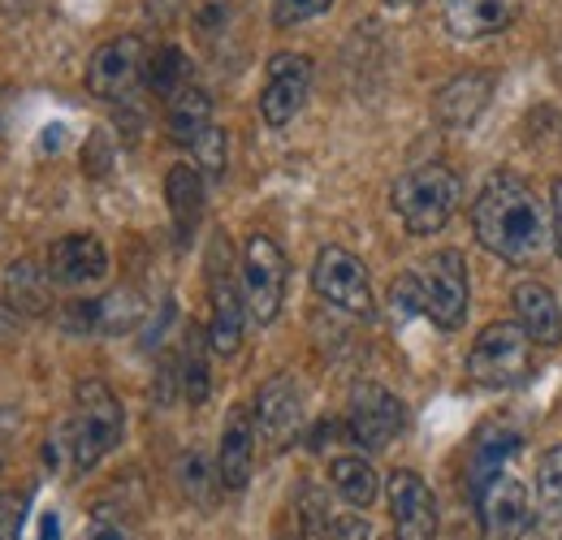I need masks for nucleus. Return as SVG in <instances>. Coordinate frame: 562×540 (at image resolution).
<instances>
[{
  "label": "nucleus",
  "instance_id": "f257e3e1",
  "mask_svg": "<svg viewBox=\"0 0 562 540\" xmlns=\"http://www.w3.org/2000/svg\"><path fill=\"white\" fill-rule=\"evenodd\" d=\"M472 229L476 243L506 265H532L550 243L546 207L515 173H493L485 182V191L472 203Z\"/></svg>",
  "mask_w": 562,
  "mask_h": 540
},
{
  "label": "nucleus",
  "instance_id": "f03ea898",
  "mask_svg": "<svg viewBox=\"0 0 562 540\" xmlns=\"http://www.w3.org/2000/svg\"><path fill=\"white\" fill-rule=\"evenodd\" d=\"M74 419L66 424V446H70V459L78 472H91L117 441H122V428H126V415L122 403L113 398V390L104 381H82L74 390Z\"/></svg>",
  "mask_w": 562,
  "mask_h": 540
},
{
  "label": "nucleus",
  "instance_id": "7ed1b4c3",
  "mask_svg": "<svg viewBox=\"0 0 562 540\" xmlns=\"http://www.w3.org/2000/svg\"><path fill=\"white\" fill-rule=\"evenodd\" d=\"M459 195H463V187L446 165H420L394 182V212L403 216V225L412 234L424 238V234L446 229V221L459 207Z\"/></svg>",
  "mask_w": 562,
  "mask_h": 540
},
{
  "label": "nucleus",
  "instance_id": "20e7f679",
  "mask_svg": "<svg viewBox=\"0 0 562 540\" xmlns=\"http://www.w3.org/2000/svg\"><path fill=\"white\" fill-rule=\"evenodd\" d=\"M528 334L524 325H485L472 350H468V376L476 385H490V390H502V385H515L528 376Z\"/></svg>",
  "mask_w": 562,
  "mask_h": 540
},
{
  "label": "nucleus",
  "instance_id": "39448f33",
  "mask_svg": "<svg viewBox=\"0 0 562 540\" xmlns=\"http://www.w3.org/2000/svg\"><path fill=\"white\" fill-rule=\"evenodd\" d=\"M243 294L256 325H273L285 299V256L273 238L251 234L243 247Z\"/></svg>",
  "mask_w": 562,
  "mask_h": 540
},
{
  "label": "nucleus",
  "instance_id": "423d86ee",
  "mask_svg": "<svg viewBox=\"0 0 562 540\" xmlns=\"http://www.w3.org/2000/svg\"><path fill=\"white\" fill-rule=\"evenodd\" d=\"M407 424V406L403 398H394L385 385L376 381H363L355 385L351 394V410H347V432H351L355 446L363 450H385Z\"/></svg>",
  "mask_w": 562,
  "mask_h": 540
},
{
  "label": "nucleus",
  "instance_id": "0eeeda50",
  "mask_svg": "<svg viewBox=\"0 0 562 540\" xmlns=\"http://www.w3.org/2000/svg\"><path fill=\"white\" fill-rule=\"evenodd\" d=\"M312 285L325 303L351 312L359 320H372L376 307H372V285H368V269L355 260L351 251L342 247H325L316 256V269H312Z\"/></svg>",
  "mask_w": 562,
  "mask_h": 540
},
{
  "label": "nucleus",
  "instance_id": "6e6552de",
  "mask_svg": "<svg viewBox=\"0 0 562 540\" xmlns=\"http://www.w3.org/2000/svg\"><path fill=\"white\" fill-rule=\"evenodd\" d=\"M476 515H481V537L485 540H524L532 515H528V488L515 475H490L476 493Z\"/></svg>",
  "mask_w": 562,
  "mask_h": 540
},
{
  "label": "nucleus",
  "instance_id": "1a4fd4ad",
  "mask_svg": "<svg viewBox=\"0 0 562 540\" xmlns=\"http://www.w3.org/2000/svg\"><path fill=\"white\" fill-rule=\"evenodd\" d=\"M424 312L437 329H463L468 320V265L459 251H437L424 277Z\"/></svg>",
  "mask_w": 562,
  "mask_h": 540
},
{
  "label": "nucleus",
  "instance_id": "9d476101",
  "mask_svg": "<svg viewBox=\"0 0 562 540\" xmlns=\"http://www.w3.org/2000/svg\"><path fill=\"white\" fill-rule=\"evenodd\" d=\"M307 87H312V61L303 53H278L269 61V78L260 91V117L269 126H285L303 109Z\"/></svg>",
  "mask_w": 562,
  "mask_h": 540
},
{
  "label": "nucleus",
  "instance_id": "9b49d317",
  "mask_svg": "<svg viewBox=\"0 0 562 540\" xmlns=\"http://www.w3.org/2000/svg\"><path fill=\"white\" fill-rule=\"evenodd\" d=\"M209 294H212V350L216 355H234L243 346V303L234 290V272H229V256H225V238H216L209 265Z\"/></svg>",
  "mask_w": 562,
  "mask_h": 540
},
{
  "label": "nucleus",
  "instance_id": "f8f14e48",
  "mask_svg": "<svg viewBox=\"0 0 562 540\" xmlns=\"http://www.w3.org/2000/svg\"><path fill=\"white\" fill-rule=\"evenodd\" d=\"M143 66H147L143 61V40L139 35H122V40L104 44L91 57V66H87V91L100 95V100H122L135 87Z\"/></svg>",
  "mask_w": 562,
  "mask_h": 540
},
{
  "label": "nucleus",
  "instance_id": "ddd939ff",
  "mask_svg": "<svg viewBox=\"0 0 562 540\" xmlns=\"http://www.w3.org/2000/svg\"><path fill=\"white\" fill-rule=\"evenodd\" d=\"M256 428L269 450H285L303 428V394L294 376H273L256 398Z\"/></svg>",
  "mask_w": 562,
  "mask_h": 540
},
{
  "label": "nucleus",
  "instance_id": "4468645a",
  "mask_svg": "<svg viewBox=\"0 0 562 540\" xmlns=\"http://www.w3.org/2000/svg\"><path fill=\"white\" fill-rule=\"evenodd\" d=\"M390 515L398 540H432L437 537V502L416 472L390 475Z\"/></svg>",
  "mask_w": 562,
  "mask_h": 540
},
{
  "label": "nucleus",
  "instance_id": "2eb2a0df",
  "mask_svg": "<svg viewBox=\"0 0 562 540\" xmlns=\"http://www.w3.org/2000/svg\"><path fill=\"white\" fill-rule=\"evenodd\" d=\"M490 100H493V74L472 69V74L450 78V82L432 95V117H437L441 126H450V131H463V126H472V122L485 113Z\"/></svg>",
  "mask_w": 562,
  "mask_h": 540
},
{
  "label": "nucleus",
  "instance_id": "dca6fc26",
  "mask_svg": "<svg viewBox=\"0 0 562 540\" xmlns=\"http://www.w3.org/2000/svg\"><path fill=\"white\" fill-rule=\"evenodd\" d=\"M251 463H256V424L243 406L229 410L225 419V432H221V454H216V475L229 493L247 488L251 480Z\"/></svg>",
  "mask_w": 562,
  "mask_h": 540
},
{
  "label": "nucleus",
  "instance_id": "f3484780",
  "mask_svg": "<svg viewBox=\"0 0 562 540\" xmlns=\"http://www.w3.org/2000/svg\"><path fill=\"white\" fill-rule=\"evenodd\" d=\"M48 272L57 285H87V281H100L109 272V251L95 234H70L53 247L48 256Z\"/></svg>",
  "mask_w": 562,
  "mask_h": 540
},
{
  "label": "nucleus",
  "instance_id": "a211bd4d",
  "mask_svg": "<svg viewBox=\"0 0 562 540\" xmlns=\"http://www.w3.org/2000/svg\"><path fill=\"white\" fill-rule=\"evenodd\" d=\"M519 0H446V26L459 40H485L515 22Z\"/></svg>",
  "mask_w": 562,
  "mask_h": 540
},
{
  "label": "nucleus",
  "instance_id": "6ab92c4d",
  "mask_svg": "<svg viewBox=\"0 0 562 540\" xmlns=\"http://www.w3.org/2000/svg\"><path fill=\"white\" fill-rule=\"evenodd\" d=\"M165 195H169L178 243H191L195 238V225L204 216V173L195 165H173L169 178H165Z\"/></svg>",
  "mask_w": 562,
  "mask_h": 540
},
{
  "label": "nucleus",
  "instance_id": "aec40b11",
  "mask_svg": "<svg viewBox=\"0 0 562 540\" xmlns=\"http://www.w3.org/2000/svg\"><path fill=\"white\" fill-rule=\"evenodd\" d=\"M515 312H519V325H524V334L532 341H541V346H554L559 341L562 334L559 303H554V294L541 281H524L515 290Z\"/></svg>",
  "mask_w": 562,
  "mask_h": 540
},
{
  "label": "nucleus",
  "instance_id": "412c9836",
  "mask_svg": "<svg viewBox=\"0 0 562 540\" xmlns=\"http://www.w3.org/2000/svg\"><path fill=\"white\" fill-rule=\"evenodd\" d=\"M165 126H169V138H173V143L195 147V138L212 126L209 95H204L200 87H182V91L169 100V117H165Z\"/></svg>",
  "mask_w": 562,
  "mask_h": 540
},
{
  "label": "nucleus",
  "instance_id": "4be33fe9",
  "mask_svg": "<svg viewBox=\"0 0 562 540\" xmlns=\"http://www.w3.org/2000/svg\"><path fill=\"white\" fill-rule=\"evenodd\" d=\"M515 450H519V432L497 428V424L481 428V437H476V446H472V472H468V480H472V493H476V488H481L490 475L502 472V463H506Z\"/></svg>",
  "mask_w": 562,
  "mask_h": 540
},
{
  "label": "nucleus",
  "instance_id": "5701e85b",
  "mask_svg": "<svg viewBox=\"0 0 562 540\" xmlns=\"http://www.w3.org/2000/svg\"><path fill=\"white\" fill-rule=\"evenodd\" d=\"M537 506H541V528L550 540H562V446H554L541 459L537 472Z\"/></svg>",
  "mask_w": 562,
  "mask_h": 540
},
{
  "label": "nucleus",
  "instance_id": "b1692460",
  "mask_svg": "<svg viewBox=\"0 0 562 540\" xmlns=\"http://www.w3.org/2000/svg\"><path fill=\"white\" fill-rule=\"evenodd\" d=\"M143 78H147V87H151L156 95L173 100L182 87H191V61H187V53H182V48L165 44V48H156V53L147 57Z\"/></svg>",
  "mask_w": 562,
  "mask_h": 540
},
{
  "label": "nucleus",
  "instance_id": "393cba45",
  "mask_svg": "<svg viewBox=\"0 0 562 540\" xmlns=\"http://www.w3.org/2000/svg\"><path fill=\"white\" fill-rule=\"evenodd\" d=\"M334 488L351 506H372L376 502V472L368 459H334Z\"/></svg>",
  "mask_w": 562,
  "mask_h": 540
},
{
  "label": "nucleus",
  "instance_id": "a878e982",
  "mask_svg": "<svg viewBox=\"0 0 562 540\" xmlns=\"http://www.w3.org/2000/svg\"><path fill=\"white\" fill-rule=\"evenodd\" d=\"M182 394L187 403H204L209 398V355H204V334L187 329V350H182Z\"/></svg>",
  "mask_w": 562,
  "mask_h": 540
},
{
  "label": "nucleus",
  "instance_id": "bb28decb",
  "mask_svg": "<svg viewBox=\"0 0 562 540\" xmlns=\"http://www.w3.org/2000/svg\"><path fill=\"white\" fill-rule=\"evenodd\" d=\"M48 294V277H35V265H13L9 269V299L13 312H40Z\"/></svg>",
  "mask_w": 562,
  "mask_h": 540
},
{
  "label": "nucleus",
  "instance_id": "cd10ccee",
  "mask_svg": "<svg viewBox=\"0 0 562 540\" xmlns=\"http://www.w3.org/2000/svg\"><path fill=\"white\" fill-rule=\"evenodd\" d=\"M299 528H303V540H329L334 537V519H329L325 493H316L312 484H307V488H299Z\"/></svg>",
  "mask_w": 562,
  "mask_h": 540
},
{
  "label": "nucleus",
  "instance_id": "c85d7f7f",
  "mask_svg": "<svg viewBox=\"0 0 562 540\" xmlns=\"http://www.w3.org/2000/svg\"><path fill=\"white\" fill-rule=\"evenodd\" d=\"M139 320V299L131 290H117L109 294L104 303H95V329H109V334H122Z\"/></svg>",
  "mask_w": 562,
  "mask_h": 540
},
{
  "label": "nucleus",
  "instance_id": "c756f323",
  "mask_svg": "<svg viewBox=\"0 0 562 540\" xmlns=\"http://www.w3.org/2000/svg\"><path fill=\"white\" fill-rule=\"evenodd\" d=\"M178 480H182V493H187V497H195L200 506H209V502H212V493H209V484H212L209 454L187 450V459H182V468H178Z\"/></svg>",
  "mask_w": 562,
  "mask_h": 540
},
{
  "label": "nucleus",
  "instance_id": "7c9ffc66",
  "mask_svg": "<svg viewBox=\"0 0 562 540\" xmlns=\"http://www.w3.org/2000/svg\"><path fill=\"white\" fill-rule=\"evenodd\" d=\"M195 169L204 178H221L225 173V131L209 126L204 135L195 138Z\"/></svg>",
  "mask_w": 562,
  "mask_h": 540
},
{
  "label": "nucleus",
  "instance_id": "2f4dec72",
  "mask_svg": "<svg viewBox=\"0 0 562 540\" xmlns=\"http://www.w3.org/2000/svg\"><path fill=\"white\" fill-rule=\"evenodd\" d=\"M390 307H394V316L398 320H407V316H416L424 312V281L420 277H403V281H394V290H390Z\"/></svg>",
  "mask_w": 562,
  "mask_h": 540
},
{
  "label": "nucleus",
  "instance_id": "473e14b6",
  "mask_svg": "<svg viewBox=\"0 0 562 540\" xmlns=\"http://www.w3.org/2000/svg\"><path fill=\"white\" fill-rule=\"evenodd\" d=\"M334 0H273V22L278 26H299V22H307V18H316V13H325Z\"/></svg>",
  "mask_w": 562,
  "mask_h": 540
},
{
  "label": "nucleus",
  "instance_id": "72a5a7b5",
  "mask_svg": "<svg viewBox=\"0 0 562 540\" xmlns=\"http://www.w3.org/2000/svg\"><path fill=\"white\" fill-rule=\"evenodd\" d=\"M87 540H131V528L122 524V515H113L109 506L95 510L91 528H87Z\"/></svg>",
  "mask_w": 562,
  "mask_h": 540
},
{
  "label": "nucleus",
  "instance_id": "f704fd0d",
  "mask_svg": "<svg viewBox=\"0 0 562 540\" xmlns=\"http://www.w3.org/2000/svg\"><path fill=\"white\" fill-rule=\"evenodd\" d=\"M22 510L26 497H0V540H22Z\"/></svg>",
  "mask_w": 562,
  "mask_h": 540
},
{
  "label": "nucleus",
  "instance_id": "c9c22d12",
  "mask_svg": "<svg viewBox=\"0 0 562 540\" xmlns=\"http://www.w3.org/2000/svg\"><path fill=\"white\" fill-rule=\"evenodd\" d=\"M329 540H372V528H368L363 519L347 515V519H338V524H334V537Z\"/></svg>",
  "mask_w": 562,
  "mask_h": 540
},
{
  "label": "nucleus",
  "instance_id": "e433bc0d",
  "mask_svg": "<svg viewBox=\"0 0 562 540\" xmlns=\"http://www.w3.org/2000/svg\"><path fill=\"white\" fill-rule=\"evenodd\" d=\"M554 247L562 256V178L554 182Z\"/></svg>",
  "mask_w": 562,
  "mask_h": 540
},
{
  "label": "nucleus",
  "instance_id": "4c0bfd02",
  "mask_svg": "<svg viewBox=\"0 0 562 540\" xmlns=\"http://www.w3.org/2000/svg\"><path fill=\"white\" fill-rule=\"evenodd\" d=\"M40 540H61V524H57V515H44V528H40Z\"/></svg>",
  "mask_w": 562,
  "mask_h": 540
},
{
  "label": "nucleus",
  "instance_id": "58836bf2",
  "mask_svg": "<svg viewBox=\"0 0 562 540\" xmlns=\"http://www.w3.org/2000/svg\"><path fill=\"white\" fill-rule=\"evenodd\" d=\"M9 329H13V307L0 303V334H9Z\"/></svg>",
  "mask_w": 562,
  "mask_h": 540
},
{
  "label": "nucleus",
  "instance_id": "ea45409f",
  "mask_svg": "<svg viewBox=\"0 0 562 540\" xmlns=\"http://www.w3.org/2000/svg\"><path fill=\"white\" fill-rule=\"evenodd\" d=\"M385 4H394V9H403V4H420V0H385Z\"/></svg>",
  "mask_w": 562,
  "mask_h": 540
}]
</instances>
